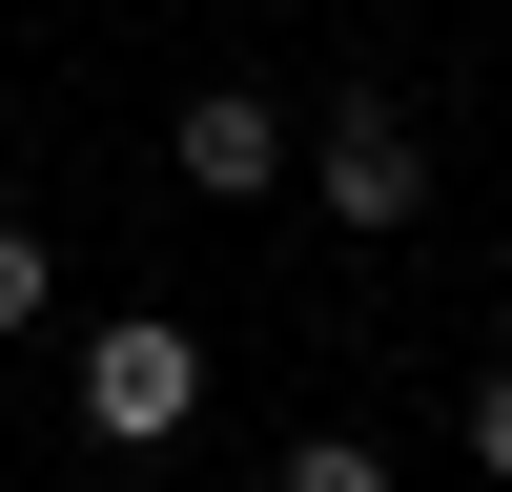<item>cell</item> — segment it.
<instances>
[{"label": "cell", "instance_id": "3", "mask_svg": "<svg viewBox=\"0 0 512 492\" xmlns=\"http://www.w3.org/2000/svg\"><path fill=\"white\" fill-rule=\"evenodd\" d=\"M328 226H410V205H431V144H410V103H369V82H349V103H328Z\"/></svg>", "mask_w": 512, "mask_h": 492}, {"label": "cell", "instance_id": "1", "mask_svg": "<svg viewBox=\"0 0 512 492\" xmlns=\"http://www.w3.org/2000/svg\"><path fill=\"white\" fill-rule=\"evenodd\" d=\"M185 410H205V349H185V328H103V349H82V431H103V451H164V431H185Z\"/></svg>", "mask_w": 512, "mask_h": 492}, {"label": "cell", "instance_id": "6", "mask_svg": "<svg viewBox=\"0 0 512 492\" xmlns=\"http://www.w3.org/2000/svg\"><path fill=\"white\" fill-rule=\"evenodd\" d=\"M472 472L512 492V369H492V390H472Z\"/></svg>", "mask_w": 512, "mask_h": 492}, {"label": "cell", "instance_id": "2", "mask_svg": "<svg viewBox=\"0 0 512 492\" xmlns=\"http://www.w3.org/2000/svg\"><path fill=\"white\" fill-rule=\"evenodd\" d=\"M164 164H185L205 205H267L287 185V103L267 82H185V103H164Z\"/></svg>", "mask_w": 512, "mask_h": 492}, {"label": "cell", "instance_id": "5", "mask_svg": "<svg viewBox=\"0 0 512 492\" xmlns=\"http://www.w3.org/2000/svg\"><path fill=\"white\" fill-rule=\"evenodd\" d=\"M41 308H62V267H41V226H0V349H21Z\"/></svg>", "mask_w": 512, "mask_h": 492}, {"label": "cell", "instance_id": "4", "mask_svg": "<svg viewBox=\"0 0 512 492\" xmlns=\"http://www.w3.org/2000/svg\"><path fill=\"white\" fill-rule=\"evenodd\" d=\"M267 492H390V451H369V431H308V451H287Z\"/></svg>", "mask_w": 512, "mask_h": 492}]
</instances>
